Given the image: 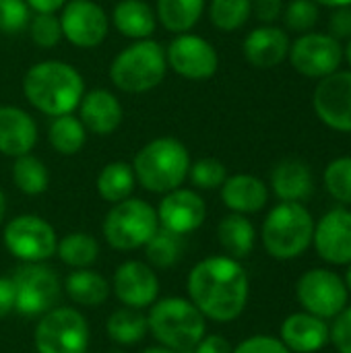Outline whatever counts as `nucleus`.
I'll return each instance as SVG.
<instances>
[{
  "instance_id": "a18cd8bd",
  "label": "nucleus",
  "mask_w": 351,
  "mask_h": 353,
  "mask_svg": "<svg viewBox=\"0 0 351 353\" xmlns=\"http://www.w3.org/2000/svg\"><path fill=\"white\" fill-rule=\"evenodd\" d=\"M232 345L225 337L221 335H205L197 345L194 350L188 353H232Z\"/></svg>"
},
{
  "instance_id": "bb28decb",
  "label": "nucleus",
  "mask_w": 351,
  "mask_h": 353,
  "mask_svg": "<svg viewBox=\"0 0 351 353\" xmlns=\"http://www.w3.org/2000/svg\"><path fill=\"white\" fill-rule=\"evenodd\" d=\"M217 240H219L225 256L242 261V259L250 256V252L254 250L257 230L246 215L230 213L217 225Z\"/></svg>"
},
{
  "instance_id": "49530a36",
  "label": "nucleus",
  "mask_w": 351,
  "mask_h": 353,
  "mask_svg": "<svg viewBox=\"0 0 351 353\" xmlns=\"http://www.w3.org/2000/svg\"><path fill=\"white\" fill-rule=\"evenodd\" d=\"M14 312V285L10 277H0V321Z\"/></svg>"
},
{
  "instance_id": "ddd939ff",
  "label": "nucleus",
  "mask_w": 351,
  "mask_h": 353,
  "mask_svg": "<svg viewBox=\"0 0 351 353\" xmlns=\"http://www.w3.org/2000/svg\"><path fill=\"white\" fill-rule=\"evenodd\" d=\"M62 37L74 48L91 50L106 41L110 17L95 0H68L60 8Z\"/></svg>"
},
{
  "instance_id": "6e6552de",
  "label": "nucleus",
  "mask_w": 351,
  "mask_h": 353,
  "mask_svg": "<svg viewBox=\"0 0 351 353\" xmlns=\"http://www.w3.org/2000/svg\"><path fill=\"white\" fill-rule=\"evenodd\" d=\"M33 343L37 353H87L89 323L77 308L54 306L39 316Z\"/></svg>"
},
{
  "instance_id": "412c9836",
  "label": "nucleus",
  "mask_w": 351,
  "mask_h": 353,
  "mask_svg": "<svg viewBox=\"0 0 351 353\" xmlns=\"http://www.w3.org/2000/svg\"><path fill=\"white\" fill-rule=\"evenodd\" d=\"M37 143V124L29 112L17 105H0V153L21 157L33 151Z\"/></svg>"
},
{
  "instance_id": "9b49d317",
  "label": "nucleus",
  "mask_w": 351,
  "mask_h": 353,
  "mask_svg": "<svg viewBox=\"0 0 351 353\" xmlns=\"http://www.w3.org/2000/svg\"><path fill=\"white\" fill-rule=\"evenodd\" d=\"M296 298L304 312L323 321L335 319L348 306V285L331 269H310L296 283Z\"/></svg>"
},
{
  "instance_id": "864d4df0",
  "label": "nucleus",
  "mask_w": 351,
  "mask_h": 353,
  "mask_svg": "<svg viewBox=\"0 0 351 353\" xmlns=\"http://www.w3.org/2000/svg\"><path fill=\"white\" fill-rule=\"evenodd\" d=\"M345 285H348V292H351V263L348 265V271H345Z\"/></svg>"
},
{
  "instance_id": "09e8293b",
  "label": "nucleus",
  "mask_w": 351,
  "mask_h": 353,
  "mask_svg": "<svg viewBox=\"0 0 351 353\" xmlns=\"http://www.w3.org/2000/svg\"><path fill=\"white\" fill-rule=\"evenodd\" d=\"M321 6H329V8H341V6H351V0H314Z\"/></svg>"
},
{
  "instance_id": "5fc2aeb1",
  "label": "nucleus",
  "mask_w": 351,
  "mask_h": 353,
  "mask_svg": "<svg viewBox=\"0 0 351 353\" xmlns=\"http://www.w3.org/2000/svg\"><path fill=\"white\" fill-rule=\"evenodd\" d=\"M110 353H124V352H110Z\"/></svg>"
},
{
  "instance_id": "de8ad7c7",
  "label": "nucleus",
  "mask_w": 351,
  "mask_h": 353,
  "mask_svg": "<svg viewBox=\"0 0 351 353\" xmlns=\"http://www.w3.org/2000/svg\"><path fill=\"white\" fill-rule=\"evenodd\" d=\"M31 10L35 12H56L60 10L68 0H25Z\"/></svg>"
},
{
  "instance_id": "f257e3e1",
  "label": "nucleus",
  "mask_w": 351,
  "mask_h": 353,
  "mask_svg": "<svg viewBox=\"0 0 351 353\" xmlns=\"http://www.w3.org/2000/svg\"><path fill=\"white\" fill-rule=\"evenodd\" d=\"M188 300L213 323L236 321L250 296V279L240 261L230 256H207L199 261L186 279Z\"/></svg>"
},
{
  "instance_id": "1a4fd4ad",
  "label": "nucleus",
  "mask_w": 351,
  "mask_h": 353,
  "mask_svg": "<svg viewBox=\"0 0 351 353\" xmlns=\"http://www.w3.org/2000/svg\"><path fill=\"white\" fill-rule=\"evenodd\" d=\"M14 310L23 316H41L58 304L62 283L46 263H23L12 273Z\"/></svg>"
},
{
  "instance_id": "c03bdc74",
  "label": "nucleus",
  "mask_w": 351,
  "mask_h": 353,
  "mask_svg": "<svg viewBox=\"0 0 351 353\" xmlns=\"http://www.w3.org/2000/svg\"><path fill=\"white\" fill-rule=\"evenodd\" d=\"M252 14L263 25H273L283 14V0H252Z\"/></svg>"
},
{
  "instance_id": "4468645a",
  "label": "nucleus",
  "mask_w": 351,
  "mask_h": 353,
  "mask_svg": "<svg viewBox=\"0 0 351 353\" xmlns=\"http://www.w3.org/2000/svg\"><path fill=\"white\" fill-rule=\"evenodd\" d=\"M168 68L188 81H207L219 68V56L211 41L194 33L176 35L166 48Z\"/></svg>"
},
{
  "instance_id": "f3484780",
  "label": "nucleus",
  "mask_w": 351,
  "mask_h": 353,
  "mask_svg": "<svg viewBox=\"0 0 351 353\" xmlns=\"http://www.w3.org/2000/svg\"><path fill=\"white\" fill-rule=\"evenodd\" d=\"M155 211H157L159 228L180 236H188L197 232L207 219V205L203 196L197 190L182 188V186L166 192Z\"/></svg>"
},
{
  "instance_id": "423d86ee",
  "label": "nucleus",
  "mask_w": 351,
  "mask_h": 353,
  "mask_svg": "<svg viewBox=\"0 0 351 353\" xmlns=\"http://www.w3.org/2000/svg\"><path fill=\"white\" fill-rule=\"evenodd\" d=\"M314 219L302 203H279L263 221L261 240L275 261H294L312 244Z\"/></svg>"
},
{
  "instance_id": "e433bc0d",
  "label": "nucleus",
  "mask_w": 351,
  "mask_h": 353,
  "mask_svg": "<svg viewBox=\"0 0 351 353\" xmlns=\"http://www.w3.org/2000/svg\"><path fill=\"white\" fill-rule=\"evenodd\" d=\"M325 186L337 203L351 205V157H337L327 165Z\"/></svg>"
},
{
  "instance_id": "2eb2a0df",
  "label": "nucleus",
  "mask_w": 351,
  "mask_h": 353,
  "mask_svg": "<svg viewBox=\"0 0 351 353\" xmlns=\"http://www.w3.org/2000/svg\"><path fill=\"white\" fill-rule=\"evenodd\" d=\"M312 105L319 120L339 132H351V70H337L314 89Z\"/></svg>"
},
{
  "instance_id": "f8f14e48",
  "label": "nucleus",
  "mask_w": 351,
  "mask_h": 353,
  "mask_svg": "<svg viewBox=\"0 0 351 353\" xmlns=\"http://www.w3.org/2000/svg\"><path fill=\"white\" fill-rule=\"evenodd\" d=\"M292 66L308 79H325L339 70L343 46L329 33H302L290 46Z\"/></svg>"
},
{
  "instance_id": "79ce46f5",
  "label": "nucleus",
  "mask_w": 351,
  "mask_h": 353,
  "mask_svg": "<svg viewBox=\"0 0 351 353\" xmlns=\"http://www.w3.org/2000/svg\"><path fill=\"white\" fill-rule=\"evenodd\" d=\"M232 353H292L281 339H275L271 335H252L244 339L240 345H236Z\"/></svg>"
},
{
  "instance_id": "c9c22d12",
  "label": "nucleus",
  "mask_w": 351,
  "mask_h": 353,
  "mask_svg": "<svg viewBox=\"0 0 351 353\" xmlns=\"http://www.w3.org/2000/svg\"><path fill=\"white\" fill-rule=\"evenodd\" d=\"M188 178L192 186L199 190H215V188H221V184L225 182L228 170L215 157H201L197 161H190Z\"/></svg>"
},
{
  "instance_id": "cd10ccee",
  "label": "nucleus",
  "mask_w": 351,
  "mask_h": 353,
  "mask_svg": "<svg viewBox=\"0 0 351 353\" xmlns=\"http://www.w3.org/2000/svg\"><path fill=\"white\" fill-rule=\"evenodd\" d=\"M137 186V178L132 172V165L126 161H110L106 163L95 180V188L97 194L110 203L116 205L124 199H130Z\"/></svg>"
},
{
  "instance_id": "393cba45",
  "label": "nucleus",
  "mask_w": 351,
  "mask_h": 353,
  "mask_svg": "<svg viewBox=\"0 0 351 353\" xmlns=\"http://www.w3.org/2000/svg\"><path fill=\"white\" fill-rule=\"evenodd\" d=\"M110 23L128 39H147L157 27L155 10L145 0H120L110 17Z\"/></svg>"
},
{
  "instance_id": "a878e982",
  "label": "nucleus",
  "mask_w": 351,
  "mask_h": 353,
  "mask_svg": "<svg viewBox=\"0 0 351 353\" xmlns=\"http://www.w3.org/2000/svg\"><path fill=\"white\" fill-rule=\"evenodd\" d=\"M62 290L72 304L85 306V308L101 306L112 294L110 281L101 273H97L89 267L87 269H72L68 273V277L64 279Z\"/></svg>"
},
{
  "instance_id": "c756f323",
  "label": "nucleus",
  "mask_w": 351,
  "mask_h": 353,
  "mask_svg": "<svg viewBox=\"0 0 351 353\" xmlns=\"http://www.w3.org/2000/svg\"><path fill=\"white\" fill-rule=\"evenodd\" d=\"M106 331H108V337L118 345H124V347L137 345L149 333L147 314H143V310L122 306L110 314L106 323Z\"/></svg>"
},
{
  "instance_id": "f03ea898",
  "label": "nucleus",
  "mask_w": 351,
  "mask_h": 353,
  "mask_svg": "<svg viewBox=\"0 0 351 353\" xmlns=\"http://www.w3.org/2000/svg\"><path fill=\"white\" fill-rule=\"evenodd\" d=\"M23 95L46 116L72 114L85 95V79L64 60H41L27 68Z\"/></svg>"
},
{
  "instance_id": "4be33fe9",
  "label": "nucleus",
  "mask_w": 351,
  "mask_h": 353,
  "mask_svg": "<svg viewBox=\"0 0 351 353\" xmlns=\"http://www.w3.org/2000/svg\"><path fill=\"white\" fill-rule=\"evenodd\" d=\"M279 339L292 353H314L329 343V327L314 314L296 312L283 321Z\"/></svg>"
},
{
  "instance_id": "7c9ffc66",
  "label": "nucleus",
  "mask_w": 351,
  "mask_h": 353,
  "mask_svg": "<svg viewBox=\"0 0 351 353\" xmlns=\"http://www.w3.org/2000/svg\"><path fill=\"white\" fill-rule=\"evenodd\" d=\"M56 256L70 269H87L99 256V242L85 232H72L58 238Z\"/></svg>"
},
{
  "instance_id": "a19ab883",
  "label": "nucleus",
  "mask_w": 351,
  "mask_h": 353,
  "mask_svg": "<svg viewBox=\"0 0 351 353\" xmlns=\"http://www.w3.org/2000/svg\"><path fill=\"white\" fill-rule=\"evenodd\" d=\"M329 339L339 353H351V306H345L335 316V323L329 331Z\"/></svg>"
},
{
  "instance_id": "f704fd0d",
  "label": "nucleus",
  "mask_w": 351,
  "mask_h": 353,
  "mask_svg": "<svg viewBox=\"0 0 351 353\" xmlns=\"http://www.w3.org/2000/svg\"><path fill=\"white\" fill-rule=\"evenodd\" d=\"M252 14V0H211L209 21L219 31H236L248 23Z\"/></svg>"
},
{
  "instance_id": "a211bd4d",
  "label": "nucleus",
  "mask_w": 351,
  "mask_h": 353,
  "mask_svg": "<svg viewBox=\"0 0 351 353\" xmlns=\"http://www.w3.org/2000/svg\"><path fill=\"white\" fill-rule=\"evenodd\" d=\"M312 244L319 256L329 265L351 263V211L337 207L314 223Z\"/></svg>"
},
{
  "instance_id": "6ab92c4d",
  "label": "nucleus",
  "mask_w": 351,
  "mask_h": 353,
  "mask_svg": "<svg viewBox=\"0 0 351 353\" xmlns=\"http://www.w3.org/2000/svg\"><path fill=\"white\" fill-rule=\"evenodd\" d=\"M79 118L87 132H93L97 137H110L114 134L124 118V110L120 99L108 91V89H91L85 91L81 103H79Z\"/></svg>"
},
{
  "instance_id": "473e14b6",
  "label": "nucleus",
  "mask_w": 351,
  "mask_h": 353,
  "mask_svg": "<svg viewBox=\"0 0 351 353\" xmlns=\"http://www.w3.org/2000/svg\"><path fill=\"white\" fill-rule=\"evenodd\" d=\"M10 178H12V184L27 196L43 194L50 186V172L46 163L31 153L14 157Z\"/></svg>"
},
{
  "instance_id": "7ed1b4c3",
  "label": "nucleus",
  "mask_w": 351,
  "mask_h": 353,
  "mask_svg": "<svg viewBox=\"0 0 351 353\" xmlns=\"http://www.w3.org/2000/svg\"><path fill=\"white\" fill-rule=\"evenodd\" d=\"M190 161V153L182 141L174 137H157L137 151L130 165L137 184L149 192L166 194L184 184Z\"/></svg>"
},
{
  "instance_id": "5701e85b",
  "label": "nucleus",
  "mask_w": 351,
  "mask_h": 353,
  "mask_svg": "<svg viewBox=\"0 0 351 353\" xmlns=\"http://www.w3.org/2000/svg\"><path fill=\"white\" fill-rule=\"evenodd\" d=\"M221 201L232 213L252 215L265 209L269 201V188L252 174H234L221 184Z\"/></svg>"
},
{
  "instance_id": "39448f33",
  "label": "nucleus",
  "mask_w": 351,
  "mask_h": 353,
  "mask_svg": "<svg viewBox=\"0 0 351 353\" xmlns=\"http://www.w3.org/2000/svg\"><path fill=\"white\" fill-rule=\"evenodd\" d=\"M108 74L112 85L124 93H147L168 74L166 48L153 37L137 39L114 56Z\"/></svg>"
},
{
  "instance_id": "dca6fc26",
  "label": "nucleus",
  "mask_w": 351,
  "mask_h": 353,
  "mask_svg": "<svg viewBox=\"0 0 351 353\" xmlns=\"http://www.w3.org/2000/svg\"><path fill=\"white\" fill-rule=\"evenodd\" d=\"M110 288L122 306L134 310H145L159 298V279L153 267L143 261H126L118 265Z\"/></svg>"
},
{
  "instance_id": "72a5a7b5",
  "label": "nucleus",
  "mask_w": 351,
  "mask_h": 353,
  "mask_svg": "<svg viewBox=\"0 0 351 353\" xmlns=\"http://www.w3.org/2000/svg\"><path fill=\"white\" fill-rule=\"evenodd\" d=\"M184 248H186L184 236L174 234V232L163 230V228H157V232L151 236V240L143 246L147 265H151L155 269L174 267L182 259Z\"/></svg>"
},
{
  "instance_id": "8fccbe9b",
  "label": "nucleus",
  "mask_w": 351,
  "mask_h": 353,
  "mask_svg": "<svg viewBox=\"0 0 351 353\" xmlns=\"http://www.w3.org/2000/svg\"><path fill=\"white\" fill-rule=\"evenodd\" d=\"M141 353H178V352H174V350H168V347H163V345H153V347H147V350H143Z\"/></svg>"
},
{
  "instance_id": "3c124183",
  "label": "nucleus",
  "mask_w": 351,
  "mask_h": 353,
  "mask_svg": "<svg viewBox=\"0 0 351 353\" xmlns=\"http://www.w3.org/2000/svg\"><path fill=\"white\" fill-rule=\"evenodd\" d=\"M4 215H6V196H4V192L0 190V225H2V221H4Z\"/></svg>"
},
{
  "instance_id": "ea45409f",
  "label": "nucleus",
  "mask_w": 351,
  "mask_h": 353,
  "mask_svg": "<svg viewBox=\"0 0 351 353\" xmlns=\"http://www.w3.org/2000/svg\"><path fill=\"white\" fill-rule=\"evenodd\" d=\"M31 8L25 0H0V31L6 35L21 33L29 27Z\"/></svg>"
},
{
  "instance_id": "6e6d98bb",
  "label": "nucleus",
  "mask_w": 351,
  "mask_h": 353,
  "mask_svg": "<svg viewBox=\"0 0 351 353\" xmlns=\"http://www.w3.org/2000/svg\"><path fill=\"white\" fill-rule=\"evenodd\" d=\"M337 353H339V352H337Z\"/></svg>"
},
{
  "instance_id": "9d476101",
  "label": "nucleus",
  "mask_w": 351,
  "mask_h": 353,
  "mask_svg": "<svg viewBox=\"0 0 351 353\" xmlns=\"http://www.w3.org/2000/svg\"><path fill=\"white\" fill-rule=\"evenodd\" d=\"M4 248L21 263H46L56 254L58 236L50 221L39 215L12 217L2 232Z\"/></svg>"
},
{
  "instance_id": "c85d7f7f",
  "label": "nucleus",
  "mask_w": 351,
  "mask_h": 353,
  "mask_svg": "<svg viewBox=\"0 0 351 353\" xmlns=\"http://www.w3.org/2000/svg\"><path fill=\"white\" fill-rule=\"evenodd\" d=\"M205 0H157L155 17L172 33H188L203 17Z\"/></svg>"
},
{
  "instance_id": "2f4dec72",
  "label": "nucleus",
  "mask_w": 351,
  "mask_h": 353,
  "mask_svg": "<svg viewBox=\"0 0 351 353\" xmlns=\"http://www.w3.org/2000/svg\"><path fill=\"white\" fill-rule=\"evenodd\" d=\"M48 141L60 155H77L87 143V128L79 116H56L48 128Z\"/></svg>"
},
{
  "instance_id": "aec40b11",
  "label": "nucleus",
  "mask_w": 351,
  "mask_h": 353,
  "mask_svg": "<svg viewBox=\"0 0 351 353\" xmlns=\"http://www.w3.org/2000/svg\"><path fill=\"white\" fill-rule=\"evenodd\" d=\"M290 46H292L290 35L281 27L261 25L246 35L242 43V52L250 66L267 70L279 66L288 58Z\"/></svg>"
},
{
  "instance_id": "58836bf2",
  "label": "nucleus",
  "mask_w": 351,
  "mask_h": 353,
  "mask_svg": "<svg viewBox=\"0 0 351 353\" xmlns=\"http://www.w3.org/2000/svg\"><path fill=\"white\" fill-rule=\"evenodd\" d=\"M283 21L290 31L308 33L319 21V4L314 0H292L283 6Z\"/></svg>"
},
{
  "instance_id": "0eeeda50",
  "label": "nucleus",
  "mask_w": 351,
  "mask_h": 353,
  "mask_svg": "<svg viewBox=\"0 0 351 353\" xmlns=\"http://www.w3.org/2000/svg\"><path fill=\"white\" fill-rule=\"evenodd\" d=\"M157 211L151 203L130 196L124 199L106 213L101 232L106 242L120 252L143 248L157 232Z\"/></svg>"
},
{
  "instance_id": "b1692460",
  "label": "nucleus",
  "mask_w": 351,
  "mask_h": 353,
  "mask_svg": "<svg viewBox=\"0 0 351 353\" xmlns=\"http://www.w3.org/2000/svg\"><path fill=\"white\" fill-rule=\"evenodd\" d=\"M271 188L283 203H304L314 190L312 172L302 159H283L271 172Z\"/></svg>"
},
{
  "instance_id": "4c0bfd02",
  "label": "nucleus",
  "mask_w": 351,
  "mask_h": 353,
  "mask_svg": "<svg viewBox=\"0 0 351 353\" xmlns=\"http://www.w3.org/2000/svg\"><path fill=\"white\" fill-rule=\"evenodd\" d=\"M31 41L39 48H54L62 39L60 17L56 12H37L29 21Z\"/></svg>"
},
{
  "instance_id": "20e7f679",
  "label": "nucleus",
  "mask_w": 351,
  "mask_h": 353,
  "mask_svg": "<svg viewBox=\"0 0 351 353\" xmlns=\"http://www.w3.org/2000/svg\"><path fill=\"white\" fill-rule=\"evenodd\" d=\"M147 327L157 345L188 353L207 335V319L188 298H157L149 306Z\"/></svg>"
},
{
  "instance_id": "603ef678",
  "label": "nucleus",
  "mask_w": 351,
  "mask_h": 353,
  "mask_svg": "<svg viewBox=\"0 0 351 353\" xmlns=\"http://www.w3.org/2000/svg\"><path fill=\"white\" fill-rule=\"evenodd\" d=\"M343 58L348 60V64L351 66V37H350V41H348V46L343 48Z\"/></svg>"
},
{
  "instance_id": "37998d69",
  "label": "nucleus",
  "mask_w": 351,
  "mask_h": 353,
  "mask_svg": "<svg viewBox=\"0 0 351 353\" xmlns=\"http://www.w3.org/2000/svg\"><path fill=\"white\" fill-rule=\"evenodd\" d=\"M329 35L335 39H350L351 37V6L333 8L329 19Z\"/></svg>"
}]
</instances>
